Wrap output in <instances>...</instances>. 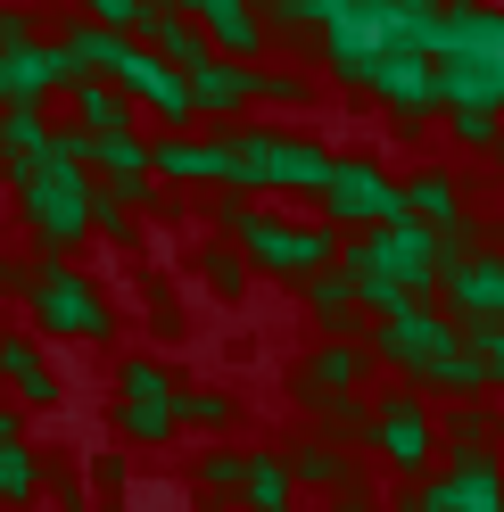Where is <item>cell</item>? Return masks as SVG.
Here are the masks:
<instances>
[{"mask_svg":"<svg viewBox=\"0 0 504 512\" xmlns=\"http://www.w3.org/2000/svg\"><path fill=\"white\" fill-rule=\"evenodd\" d=\"M215 215H224V232H232V248H240V265H257V273L314 281V273H331V265H339V240L323 232V223H281V215L248 207V199H224Z\"/></svg>","mask_w":504,"mask_h":512,"instance_id":"cell-1","label":"cell"},{"mask_svg":"<svg viewBox=\"0 0 504 512\" xmlns=\"http://www.w3.org/2000/svg\"><path fill=\"white\" fill-rule=\"evenodd\" d=\"M9 190H17V215L34 223L42 248H75L83 240V190H91V174L75 166V157L42 149L25 174H9Z\"/></svg>","mask_w":504,"mask_h":512,"instance_id":"cell-2","label":"cell"},{"mask_svg":"<svg viewBox=\"0 0 504 512\" xmlns=\"http://www.w3.org/2000/svg\"><path fill=\"white\" fill-rule=\"evenodd\" d=\"M25 314L42 339H108V298L75 265H34L25 273Z\"/></svg>","mask_w":504,"mask_h":512,"instance_id":"cell-3","label":"cell"},{"mask_svg":"<svg viewBox=\"0 0 504 512\" xmlns=\"http://www.w3.org/2000/svg\"><path fill=\"white\" fill-rule=\"evenodd\" d=\"M323 215L331 223H364V232H381V223H405V207H397V182L372 166V157H331V174H323Z\"/></svg>","mask_w":504,"mask_h":512,"instance_id":"cell-4","label":"cell"},{"mask_svg":"<svg viewBox=\"0 0 504 512\" xmlns=\"http://www.w3.org/2000/svg\"><path fill=\"white\" fill-rule=\"evenodd\" d=\"M438 298H447V323H504V248H480L463 265H447Z\"/></svg>","mask_w":504,"mask_h":512,"instance_id":"cell-5","label":"cell"},{"mask_svg":"<svg viewBox=\"0 0 504 512\" xmlns=\"http://www.w3.org/2000/svg\"><path fill=\"white\" fill-rule=\"evenodd\" d=\"M364 438L381 446L405 479H422V463H438V422L422 413V397H381V413H372Z\"/></svg>","mask_w":504,"mask_h":512,"instance_id":"cell-6","label":"cell"},{"mask_svg":"<svg viewBox=\"0 0 504 512\" xmlns=\"http://www.w3.org/2000/svg\"><path fill=\"white\" fill-rule=\"evenodd\" d=\"M364 372H372V347H356V339H323V347H314V364L290 372V397H298L306 413H323V405H339V397H356Z\"/></svg>","mask_w":504,"mask_h":512,"instance_id":"cell-7","label":"cell"},{"mask_svg":"<svg viewBox=\"0 0 504 512\" xmlns=\"http://www.w3.org/2000/svg\"><path fill=\"white\" fill-rule=\"evenodd\" d=\"M191 25H199V42L215 50V58H232V67H248V58H265V17L248 9V0H199L191 9Z\"/></svg>","mask_w":504,"mask_h":512,"instance_id":"cell-8","label":"cell"},{"mask_svg":"<svg viewBox=\"0 0 504 512\" xmlns=\"http://www.w3.org/2000/svg\"><path fill=\"white\" fill-rule=\"evenodd\" d=\"M364 83L381 91V100H389L397 116H422V108H438V75H430V58H422V50H389L381 67H364Z\"/></svg>","mask_w":504,"mask_h":512,"instance_id":"cell-9","label":"cell"},{"mask_svg":"<svg viewBox=\"0 0 504 512\" xmlns=\"http://www.w3.org/2000/svg\"><path fill=\"white\" fill-rule=\"evenodd\" d=\"M281 471H290V488H331V496H356V455L331 438H298L290 455H281Z\"/></svg>","mask_w":504,"mask_h":512,"instance_id":"cell-10","label":"cell"},{"mask_svg":"<svg viewBox=\"0 0 504 512\" xmlns=\"http://www.w3.org/2000/svg\"><path fill=\"white\" fill-rule=\"evenodd\" d=\"M182 91H191V116H240L248 100H257V67H232V58H215V67H199Z\"/></svg>","mask_w":504,"mask_h":512,"instance_id":"cell-11","label":"cell"},{"mask_svg":"<svg viewBox=\"0 0 504 512\" xmlns=\"http://www.w3.org/2000/svg\"><path fill=\"white\" fill-rule=\"evenodd\" d=\"M455 471L438 479V488L455 496V512H504V471H496V455L488 446H471V455H447Z\"/></svg>","mask_w":504,"mask_h":512,"instance_id":"cell-12","label":"cell"},{"mask_svg":"<svg viewBox=\"0 0 504 512\" xmlns=\"http://www.w3.org/2000/svg\"><path fill=\"white\" fill-rule=\"evenodd\" d=\"M0 380L25 389V405H58V380H50V364H42V347L17 339V331H0Z\"/></svg>","mask_w":504,"mask_h":512,"instance_id":"cell-13","label":"cell"},{"mask_svg":"<svg viewBox=\"0 0 504 512\" xmlns=\"http://www.w3.org/2000/svg\"><path fill=\"white\" fill-rule=\"evenodd\" d=\"M42 149H50V124H42V108H0V174H25Z\"/></svg>","mask_w":504,"mask_h":512,"instance_id":"cell-14","label":"cell"},{"mask_svg":"<svg viewBox=\"0 0 504 512\" xmlns=\"http://www.w3.org/2000/svg\"><path fill=\"white\" fill-rule=\"evenodd\" d=\"M67 91H75V116H83L75 133H83V141H116V133H133V108H124L108 83H67Z\"/></svg>","mask_w":504,"mask_h":512,"instance_id":"cell-15","label":"cell"},{"mask_svg":"<svg viewBox=\"0 0 504 512\" xmlns=\"http://www.w3.org/2000/svg\"><path fill=\"white\" fill-rule=\"evenodd\" d=\"M149 174H174V182H215V141H149Z\"/></svg>","mask_w":504,"mask_h":512,"instance_id":"cell-16","label":"cell"},{"mask_svg":"<svg viewBox=\"0 0 504 512\" xmlns=\"http://www.w3.org/2000/svg\"><path fill=\"white\" fill-rule=\"evenodd\" d=\"M100 166L108 182H149V141L141 133H116V141H91L83 149V174Z\"/></svg>","mask_w":504,"mask_h":512,"instance_id":"cell-17","label":"cell"},{"mask_svg":"<svg viewBox=\"0 0 504 512\" xmlns=\"http://www.w3.org/2000/svg\"><path fill=\"white\" fill-rule=\"evenodd\" d=\"M290 471H281V455H248V479H240V504L248 512H290Z\"/></svg>","mask_w":504,"mask_h":512,"instance_id":"cell-18","label":"cell"},{"mask_svg":"<svg viewBox=\"0 0 504 512\" xmlns=\"http://www.w3.org/2000/svg\"><path fill=\"white\" fill-rule=\"evenodd\" d=\"M240 479H248L240 446H207V455H199V496L207 504H240Z\"/></svg>","mask_w":504,"mask_h":512,"instance_id":"cell-19","label":"cell"},{"mask_svg":"<svg viewBox=\"0 0 504 512\" xmlns=\"http://www.w3.org/2000/svg\"><path fill=\"white\" fill-rule=\"evenodd\" d=\"M306 306H314V323H323V331H356V323H348V314H356V290H348V273H339V265L306 281Z\"/></svg>","mask_w":504,"mask_h":512,"instance_id":"cell-20","label":"cell"},{"mask_svg":"<svg viewBox=\"0 0 504 512\" xmlns=\"http://www.w3.org/2000/svg\"><path fill=\"white\" fill-rule=\"evenodd\" d=\"M42 479H50V463L34 455V446H0V496H9V504H34Z\"/></svg>","mask_w":504,"mask_h":512,"instance_id":"cell-21","label":"cell"},{"mask_svg":"<svg viewBox=\"0 0 504 512\" xmlns=\"http://www.w3.org/2000/svg\"><path fill=\"white\" fill-rule=\"evenodd\" d=\"M455 339L480 364V389H504V323H455Z\"/></svg>","mask_w":504,"mask_h":512,"instance_id":"cell-22","label":"cell"},{"mask_svg":"<svg viewBox=\"0 0 504 512\" xmlns=\"http://www.w3.org/2000/svg\"><path fill=\"white\" fill-rule=\"evenodd\" d=\"M199 281H207V290H224V298H240V281H248L240 248H232V240H207V248H199Z\"/></svg>","mask_w":504,"mask_h":512,"instance_id":"cell-23","label":"cell"},{"mask_svg":"<svg viewBox=\"0 0 504 512\" xmlns=\"http://www.w3.org/2000/svg\"><path fill=\"white\" fill-rule=\"evenodd\" d=\"M166 397H174V380H166L157 356H133V364H124V405H166Z\"/></svg>","mask_w":504,"mask_h":512,"instance_id":"cell-24","label":"cell"},{"mask_svg":"<svg viewBox=\"0 0 504 512\" xmlns=\"http://www.w3.org/2000/svg\"><path fill=\"white\" fill-rule=\"evenodd\" d=\"M174 422L224 430V422H232V397H224V389H174Z\"/></svg>","mask_w":504,"mask_h":512,"instance_id":"cell-25","label":"cell"},{"mask_svg":"<svg viewBox=\"0 0 504 512\" xmlns=\"http://www.w3.org/2000/svg\"><path fill=\"white\" fill-rule=\"evenodd\" d=\"M116 422H124V438H141V446H166V438H174V397H166V405H124Z\"/></svg>","mask_w":504,"mask_h":512,"instance_id":"cell-26","label":"cell"},{"mask_svg":"<svg viewBox=\"0 0 504 512\" xmlns=\"http://www.w3.org/2000/svg\"><path fill=\"white\" fill-rule=\"evenodd\" d=\"M348 290H356V306H372V314H381V323H397V314L414 306V298H405L397 281H381V273H348Z\"/></svg>","mask_w":504,"mask_h":512,"instance_id":"cell-27","label":"cell"},{"mask_svg":"<svg viewBox=\"0 0 504 512\" xmlns=\"http://www.w3.org/2000/svg\"><path fill=\"white\" fill-rule=\"evenodd\" d=\"M455 141L463 149H496L504 141V116L496 108H455Z\"/></svg>","mask_w":504,"mask_h":512,"instance_id":"cell-28","label":"cell"},{"mask_svg":"<svg viewBox=\"0 0 504 512\" xmlns=\"http://www.w3.org/2000/svg\"><path fill=\"white\" fill-rule=\"evenodd\" d=\"M397 512H455V496L438 488V479H430V488H422V479H405V496H397Z\"/></svg>","mask_w":504,"mask_h":512,"instance_id":"cell-29","label":"cell"},{"mask_svg":"<svg viewBox=\"0 0 504 512\" xmlns=\"http://www.w3.org/2000/svg\"><path fill=\"white\" fill-rule=\"evenodd\" d=\"M42 488H58V512H91V496H83V479H75V471H50Z\"/></svg>","mask_w":504,"mask_h":512,"instance_id":"cell-30","label":"cell"},{"mask_svg":"<svg viewBox=\"0 0 504 512\" xmlns=\"http://www.w3.org/2000/svg\"><path fill=\"white\" fill-rule=\"evenodd\" d=\"M91 488H100V496L116 504V488H124V463H116V455H91ZM91 488H83V496H91Z\"/></svg>","mask_w":504,"mask_h":512,"instance_id":"cell-31","label":"cell"},{"mask_svg":"<svg viewBox=\"0 0 504 512\" xmlns=\"http://www.w3.org/2000/svg\"><path fill=\"white\" fill-rule=\"evenodd\" d=\"M0 446H25V413H17L9 397H0Z\"/></svg>","mask_w":504,"mask_h":512,"instance_id":"cell-32","label":"cell"},{"mask_svg":"<svg viewBox=\"0 0 504 512\" xmlns=\"http://www.w3.org/2000/svg\"><path fill=\"white\" fill-rule=\"evenodd\" d=\"M331 512H381V504H372V496H339Z\"/></svg>","mask_w":504,"mask_h":512,"instance_id":"cell-33","label":"cell"},{"mask_svg":"<svg viewBox=\"0 0 504 512\" xmlns=\"http://www.w3.org/2000/svg\"><path fill=\"white\" fill-rule=\"evenodd\" d=\"M100 512H124V504H100Z\"/></svg>","mask_w":504,"mask_h":512,"instance_id":"cell-34","label":"cell"}]
</instances>
